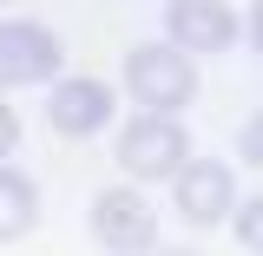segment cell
Here are the masks:
<instances>
[{"label": "cell", "mask_w": 263, "mask_h": 256, "mask_svg": "<svg viewBox=\"0 0 263 256\" xmlns=\"http://www.w3.org/2000/svg\"><path fill=\"white\" fill-rule=\"evenodd\" d=\"M125 86H132L138 105L178 112V105L197 99V66H191V53H178V46H132L125 53Z\"/></svg>", "instance_id": "1"}, {"label": "cell", "mask_w": 263, "mask_h": 256, "mask_svg": "<svg viewBox=\"0 0 263 256\" xmlns=\"http://www.w3.org/2000/svg\"><path fill=\"white\" fill-rule=\"evenodd\" d=\"M184 158H191V138L171 125V112L132 119V125H125V138H119V164H125L132 178H171Z\"/></svg>", "instance_id": "2"}, {"label": "cell", "mask_w": 263, "mask_h": 256, "mask_svg": "<svg viewBox=\"0 0 263 256\" xmlns=\"http://www.w3.org/2000/svg\"><path fill=\"white\" fill-rule=\"evenodd\" d=\"M60 72V40L40 20H7L0 27V86H40Z\"/></svg>", "instance_id": "3"}, {"label": "cell", "mask_w": 263, "mask_h": 256, "mask_svg": "<svg viewBox=\"0 0 263 256\" xmlns=\"http://www.w3.org/2000/svg\"><path fill=\"white\" fill-rule=\"evenodd\" d=\"M92 237L105 243V250H152V243H158V224H152L145 197L119 184V191L92 197Z\"/></svg>", "instance_id": "4"}, {"label": "cell", "mask_w": 263, "mask_h": 256, "mask_svg": "<svg viewBox=\"0 0 263 256\" xmlns=\"http://www.w3.org/2000/svg\"><path fill=\"white\" fill-rule=\"evenodd\" d=\"M164 27H171V40L184 53H224L237 40V20H230L224 0H171L164 7Z\"/></svg>", "instance_id": "5"}, {"label": "cell", "mask_w": 263, "mask_h": 256, "mask_svg": "<svg viewBox=\"0 0 263 256\" xmlns=\"http://www.w3.org/2000/svg\"><path fill=\"white\" fill-rule=\"evenodd\" d=\"M171 184H178V210H184L191 224H217L230 210V171L217 158H184L171 171Z\"/></svg>", "instance_id": "6"}, {"label": "cell", "mask_w": 263, "mask_h": 256, "mask_svg": "<svg viewBox=\"0 0 263 256\" xmlns=\"http://www.w3.org/2000/svg\"><path fill=\"white\" fill-rule=\"evenodd\" d=\"M46 119H53V131H66V138H92V131L112 119V86H99V79H66L60 92H53V105H46Z\"/></svg>", "instance_id": "7"}, {"label": "cell", "mask_w": 263, "mask_h": 256, "mask_svg": "<svg viewBox=\"0 0 263 256\" xmlns=\"http://www.w3.org/2000/svg\"><path fill=\"white\" fill-rule=\"evenodd\" d=\"M33 217H40V191H33L20 171H0V243L7 237H27Z\"/></svg>", "instance_id": "8"}, {"label": "cell", "mask_w": 263, "mask_h": 256, "mask_svg": "<svg viewBox=\"0 0 263 256\" xmlns=\"http://www.w3.org/2000/svg\"><path fill=\"white\" fill-rule=\"evenodd\" d=\"M237 237H243V250H257V243H263V204H257V197L237 204Z\"/></svg>", "instance_id": "9"}, {"label": "cell", "mask_w": 263, "mask_h": 256, "mask_svg": "<svg viewBox=\"0 0 263 256\" xmlns=\"http://www.w3.org/2000/svg\"><path fill=\"white\" fill-rule=\"evenodd\" d=\"M237 158H243V164H263V119H243V131H237Z\"/></svg>", "instance_id": "10"}, {"label": "cell", "mask_w": 263, "mask_h": 256, "mask_svg": "<svg viewBox=\"0 0 263 256\" xmlns=\"http://www.w3.org/2000/svg\"><path fill=\"white\" fill-rule=\"evenodd\" d=\"M13 138H20V125H13V112H7V105H0V158H7V151H13Z\"/></svg>", "instance_id": "11"}]
</instances>
